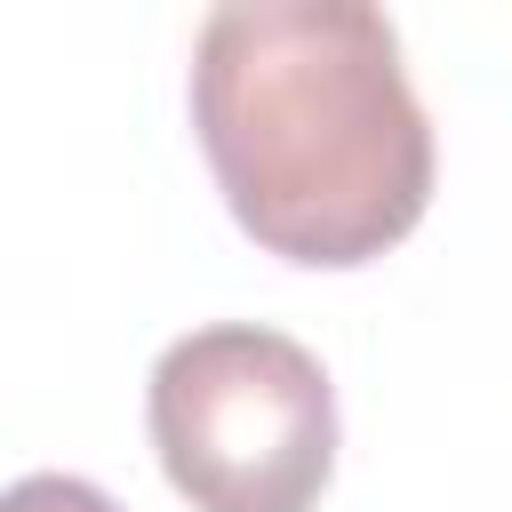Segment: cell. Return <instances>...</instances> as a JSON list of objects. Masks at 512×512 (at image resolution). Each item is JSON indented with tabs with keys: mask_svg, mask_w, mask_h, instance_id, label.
Wrapping results in <instances>:
<instances>
[{
	"mask_svg": "<svg viewBox=\"0 0 512 512\" xmlns=\"http://www.w3.org/2000/svg\"><path fill=\"white\" fill-rule=\"evenodd\" d=\"M192 128L232 224L312 272L400 248L432 208V120L360 0H232L192 40Z\"/></svg>",
	"mask_w": 512,
	"mask_h": 512,
	"instance_id": "obj_1",
	"label": "cell"
},
{
	"mask_svg": "<svg viewBox=\"0 0 512 512\" xmlns=\"http://www.w3.org/2000/svg\"><path fill=\"white\" fill-rule=\"evenodd\" d=\"M0 512H120V504L96 480H72V472H24Z\"/></svg>",
	"mask_w": 512,
	"mask_h": 512,
	"instance_id": "obj_3",
	"label": "cell"
},
{
	"mask_svg": "<svg viewBox=\"0 0 512 512\" xmlns=\"http://www.w3.org/2000/svg\"><path fill=\"white\" fill-rule=\"evenodd\" d=\"M144 424L192 512H312L336 480V384L264 320H216L152 360Z\"/></svg>",
	"mask_w": 512,
	"mask_h": 512,
	"instance_id": "obj_2",
	"label": "cell"
}]
</instances>
